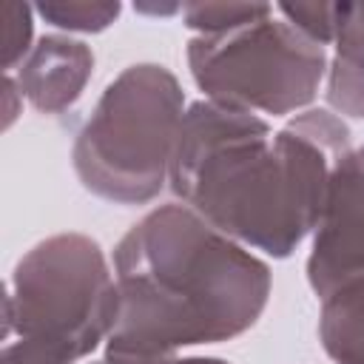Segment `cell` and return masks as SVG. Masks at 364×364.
Returning a JSON list of instances; mask_svg holds the SVG:
<instances>
[{
    "label": "cell",
    "mask_w": 364,
    "mask_h": 364,
    "mask_svg": "<svg viewBox=\"0 0 364 364\" xmlns=\"http://www.w3.org/2000/svg\"><path fill=\"white\" fill-rule=\"evenodd\" d=\"M114 276L108 364H168L182 347L228 341L256 324L270 296V267L176 202L119 239Z\"/></svg>",
    "instance_id": "1"
},
{
    "label": "cell",
    "mask_w": 364,
    "mask_h": 364,
    "mask_svg": "<svg viewBox=\"0 0 364 364\" xmlns=\"http://www.w3.org/2000/svg\"><path fill=\"white\" fill-rule=\"evenodd\" d=\"M336 156L287 122L199 100L185 108L171 191L239 245L284 259L316 230Z\"/></svg>",
    "instance_id": "2"
},
{
    "label": "cell",
    "mask_w": 364,
    "mask_h": 364,
    "mask_svg": "<svg viewBox=\"0 0 364 364\" xmlns=\"http://www.w3.org/2000/svg\"><path fill=\"white\" fill-rule=\"evenodd\" d=\"M182 117L185 94L168 68L128 65L77 134L71 159L80 182L117 205L151 202L168 182Z\"/></svg>",
    "instance_id": "3"
},
{
    "label": "cell",
    "mask_w": 364,
    "mask_h": 364,
    "mask_svg": "<svg viewBox=\"0 0 364 364\" xmlns=\"http://www.w3.org/2000/svg\"><path fill=\"white\" fill-rule=\"evenodd\" d=\"M114 318L117 276L94 239L57 233L17 262L6 296V333L54 344L77 361L108 338Z\"/></svg>",
    "instance_id": "4"
},
{
    "label": "cell",
    "mask_w": 364,
    "mask_h": 364,
    "mask_svg": "<svg viewBox=\"0 0 364 364\" xmlns=\"http://www.w3.org/2000/svg\"><path fill=\"white\" fill-rule=\"evenodd\" d=\"M188 65L208 100L282 117L313 102L327 71V54L324 46L270 14L228 34L193 37Z\"/></svg>",
    "instance_id": "5"
},
{
    "label": "cell",
    "mask_w": 364,
    "mask_h": 364,
    "mask_svg": "<svg viewBox=\"0 0 364 364\" xmlns=\"http://www.w3.org/2000/svg\"><path fill=\"white\" fill-rule=\"evenodd\" d=\"M358 276H364V145L333 162L307 259V279L318 299Z\"/></svg>",
    "instance_id": "6"
},
{
    "label": "cell",
    "mask_w": 364,
    "mask_h": 364,
    "mask_svg": "<svg viewBox=\"0 0 364 364\" xmlns=\"http://www.w3.org/2000/svg\"><path fill=\"white\" fill-rule=\"evenodd\" d=\"M94 71V54L85 43L65 34H46L23 60L17 85L23 97L43 114L71 108Z\"/></svg>",
    "instance_id": "7"
},
{
    "label": "cell",
    "mask_w": 364,
    "mask_h": 364,
    "mask_svg": "<svg viewBox=\"0 0 364 364\" xmlns=\"http://www.w3.org/2000/svg\"><path fill=\"white\" fill-rule=\"evenodd\" d=\"M327 102L338 114L364 119V3H338L336 57L330 63Z\"/></svg>",
    "instance_id": "8"
},
{
    "label": "cell",
    "mask_w": 364,
    "mask_h": 364,
    "mask_svg": "<svg viewBox=\"0 0 364 364\" xmlns=\"http://www.w3.org/2000/svg\"><path fill=\"white\" fill-rule=\"evenodd\" d=\"M318 336L336 364H364V276L321 299Z\"/></svg>",
    "instance_id": "9"
},
{
    "label": "cell",
    "mask_w": 364,
    "mask_h": 364,
    "mask_svg": "<svg viewBox=\"0 0 364 364\" xmlns=\"http://www.w3.org/2000/svg\"><path fill=\"white\" fill-rule=\"evenodd\" d=\"M185 26L199 31V37H216L236 31L242 26L259 23L273 14V6L262 3H188L182 6Z\"/></svg>",
    "instance_id": "10"
},
{
    "label": "cell",
    "mask_w": 364,
    "mask_h": 364,
    "mask_svg": "<svg viewBox=\"0 0 364 364\" xmlns=\"http://www.w3.org/2000/svg\"><path fill=\"white\" fill-rule=\"evenodd\" d=\"M40 17H46L51 26L65 31H102L108 28L117 14L119 3H100V0H46L37 6Z\"/></svg>",
    "instance_id": "11"
},
{
    "label": "cell",
    "mask_w": 364,
    "mask_h": 364,
    "mask_svg": "<svg viewBox=\"0 0 364 364\" xmlns=\"http://www.w3.org/2000/svg\"><path fill=\"white\" fill-rule=\"evenodd\" d=\"M276 11L307 40H313L318 46L336 43L338 3H279Z\"/></svg>",
    "instance_id": "12"
},
{
    "label": "cell",
    "mask_w": 364,
    "mask_h": 364,
    "mask_svg": "<svg viewBox=\"0 0 364 364\" xmlns=\"http://www.w3.org/2000/svg\"><path fill=\"white\" fill-rule=\"evenodd\" d=\"M3 68L23 65L31 54V9L26 3H3Z\"/></svg>",
    "instance_id": "13"
},
{
    "label": "cell",
    "mask_w": 364,
    "mask_h": 364,
    "mask_svg": "<svg viewBox=\"0 0 364 364\" xmlns=\"http://www.w3.org/2000/svg\"><path fill=\"white\" fill-rule=\"evenodd\" d=\"M3 364H74V361L54 344L37 338H17L14 344H6Z\"/></svg>",
    "instance_id": "14"
},
{
    "label": "cell",
    "mask_w": 364,
    "mask_h": 364,
    "mask_svg": "<svg viewBox=\"0 0 364 364\" xmlns=\"http://www.w3.org/2000/svg\"><path fill=\"white\" fill-rule=\"evenodd\" d=\"M3 91H6V125H11V119L17 117V97H23V91H20V85H17V80H11V77H6L3 80Z\"/></svg>",
    "instance_id": "15"
},
{
    "label": "cell",
    "mask_w": 364,
    "mask_h": 364,
    "mask_svg": "<svg viewBox=\"0 0 364 364\" xmlns=\"http://www.w3.org/2000/svg\"><path fill=\"white\" fill-rule=\"evenodd\" d=\"M168 364H228L222 358H199V355H191V358H171Z\"/></svg>",
    "instance_id": "16"
},
{
    "label": "cell",
    "mask_w": 364,
    "mask_h": 364,
    "mask_svg": "<svg viewBox=\"0 0 364 364\" xmlns=\"http://www.w3.org/2000/svg\"><path fill=\"white\" fill-rule=\"evenodd\" d=\"M94 364H108V361H105V358H102V361H94Z\"/></svg>",
    "instance_id": "17"
}]
</instances>
